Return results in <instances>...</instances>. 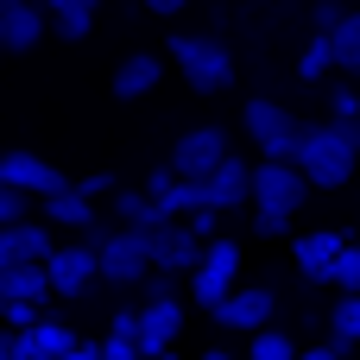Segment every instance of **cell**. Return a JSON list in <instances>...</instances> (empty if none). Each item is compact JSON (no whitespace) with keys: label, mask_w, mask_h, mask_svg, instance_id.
Masks as SVG:
<instances>
[{"label":"cell","mask_w":360,"mask_h":360,"mask_svg":"<svg viewBox=\"0 0 360 360\" xmlns=\"http://www.w3.org/2000/svg\"><path fill=\"white\" fill-rule=\"evenodd\" d=\"M297 171L310 177V190H342V184H354L360 152L335 133V120H323V127H310V120H304V139H297Z\"/></svg>","instance_id":"1"},{"label":"cell","mask_w":360,"mask_h":360,"mask_svg":"<svg viewBox=\"0 0 360 360\" xmlns=\"http://www.w3.org/2000/svg\"><path fill=\"white\" fill-rule=\"evenodd\" d=\"M196 95H221L228 82H234V51L221 44V38H202V32H184V38H171V57H165Z\"/></svg>","instance_id":"2"},{"label":"cell","mask_w":360,"mask_h":360,"mask_svg":"<svg viewBox=\"0 0 360 360\" xmlns=\"http://www.w3.org/2000/svg\"><path fill=\"white\" fill-rule=\"evenodd\" d=\"M240 127H247V139L259 146V158H297L304 120H297L285 101H272V95H253V101L240 108Z\"/></svg>","instance_id":"3"},{"label":"cell","mask_w":360,"mask_h":360,"mask_svg":"<svg viewBox=\"0 0 360 360\" xmlns=\"http://www.w3.org/2000/svg\"><path fill=\"white\" fill-rule=\"evenodd\" d=\"M304 196H310V177L297 171V158H259V165H253V209L297 215Z\"/></svg>","instance_id":"4"},{"label":"cell","mask_w":360,"mask_h":360,"mask_svg":"<svg viewBox=\"0 0 360 360\" xmlns=\"http://www.w3.org/2000/svg\"><path fill=\"white\" fill-rule=\"evenodd\" d=\"M234 272H240V240H228V234H215L209 247H202V259H196V272H190V297L202 304V310H215L228 291H234Z\"/></svg>","instance_id":"5"},{"label":"cell","mask_w":360,"mask_h":360,"mask_svg":"<svg viewBox=\"0 0 360 360\" xmlns=\"http://www.w3.org/2000/svg\"><path fill=\"white\" fill-rule=\"evenodd\" d=\"M95 259H101V278L108 285H139L152 272V253H146V234L139 228H108L95 240Z\"/></svg>","instance_id":"6"},{"label":"cell","mask_w":360,"mask_h":360,"mask_svg":"<svg viewBox=\"0 0 360 360\" xmlns=\"http://www.w3.org/2000/svg\"><path fill=\"white\" fill-rule=\"evenodd\" d=\"M228 152H234V146H228V133H221V127H190V133L171 146V171L202 184V177H209V171H215Z\"/></svg>","instance_id":"7"},{"label":"cell","mask_w":360,"mask_h":360,"mask_svg":"<svg viewBox=\"0 0 360 360\" xmlns=\"http://www.w3.org/2000/svg\"><path fill=\"white\" fill-rule=\"evenodd\" d=\"M44 272H51V297H82V291L101 278V259H95L89 240H76V247H51Z\"/></svg>","instance_id":"8"},{"label":"cell","mask_w":360,"mask_h":360,"mask_svg":"<svg viewBox=\"0 0 360 360\" xmlns=\"http://www.w3.org/2000/svg\"><path fill=\"white\" fill-rule=\"evenodd\" d=\"M272 310H278V297L266 291V285H234L209 316L221 323V329H240V335H253V329H266L272 323Z\"/></svg>","instance_id":"9"},{"label":"cell","mask_w":360,"mask_h":360,"mask_svg":"<svg viewBox=\"0 0 360 360\" xmlns=\"http://www.w3.org/2000/svg\"><path fill=\"white\" fill-rule=\"evenodd\" d=\"M0 177H6L13 190H25V196H51V190H70V177H63L51 158L25 152V146H6V152H0Z\"/></svg>","instance_id":"10"},{"label":"cell","mask_w":360,"mask_h":360,"mask_svg":"<svg viewBox=\"0 0 360 360\" xmlns=\"http://www.w3.org/2000/svg\"><path fill=\"white\" fill-rule=\"evenodd\" d=\"M342 247H348V234H342V228L297 234V240H291V259H297L304 285H329V266H335V253H342Z\"/></svg>","instance_id":"11"},{"label":"cell","mask_w":360,"mask_h":360,"mask_svg":"<svg viewBox=\"0 0 360 360\" xmlns=\"http://www.w3.org/2000/svg\"><path fill=\"white\" fill-rule=\"evenodd\" d=\"M202 184H209V209H221V215H228V209H240V202H253V165H247V158H234V152H228Z\"/></svg>","instance_id":"12"},{"label":"cell","mask_w":360,"mask_h":360,"mask_svg":"<svg viewBox=\"0 0 360 360\" xmlns=\"http://www.w3.org/2000/svg\"><path fill=\"white\" fill-rule=\"evenodd\" d=\"M177 329H184V310H177V297H152V304H139V354H165L171 342H177Z\"/></svg>","instance_id":"13"},{"label":"cell","mask_w":360,"mask_h":360,"mask_svg":"<svg viewBox=\"0 0 360 360\" xmlns=\"http://www.w3.org/2000/svg\"><path fill=\"white\" fill-rule=\"evenodd\" d=\"M171 63H158V51H133V57H120L114 63V76H108V89L120 95V101H139V95H152L158 89V76H165Z\"/></svg>","instance_id":"14"},{"label":"cell","mask_w":360,"mask_h":360,"mask_svg":"<svg viewBox=\"0 0 360 360\" xmlns=\"http://www.w3.org/2000/svg\"><path fill=\"white\" fill-rule=\"evenodd\" d=\"M0 32H6V51H38V44H44V32H51L44 0H6Z\"/></svg>","instance_id":"15"},{"label":"cell","mask_w":360,"mask_h":360,"mask_svg":"<svg viewBox=\"0 0 360 360\" xmlns=\"http://www.w3.org/2000/svg\"><path fill=\"white\" fill-rule=\"evenodd\" d=\"M38 215H44V221H57V228H76V234H82V228H89L101 209H95V196H82V190L70 184V190H51V196H38Z\"/></svg>","instance_id":"16"},{"label":"cell","mask_w":360,"mask_h":360,"mask_svg":"<svg viewBox=\"0 0 360 360\" xmlns=\"http://www.w3.org/2000/svg\"><path fill=\"white\" fill-rule=\"evenodd\" d=\"M0 297H6V304H44V297H51V272H44V259H19V266H6V272H0Z\"/></svg>","instance_id":"17"},{"label":"cell","mask_w":360,"mask_h":360,"mask_svg":"<svg viewBox=\"0 0 360 360\" xmlns=\"http://www.w3.org/2000/svg\"><path fill=\"white\" fill-rule=\"evenodd\" d=\"M108 221H120V228H139V234H146V228H158V221H165V209H158L146 190H114V196H108Z\"/></svg>","instance_id":"18"},{"label":"cell","mask_w":360,"mask_h":360,"mask_svg":"<svg viewBox=\"0 0 360 360\" xmlns=\"http://www.w3.org/2000/svg\"><path fill=\"white\" fill-rule=\"evenodd\" d=\"M329 342L348 354V348H360V291H342L335 297V310H329Z\"/></svg>","instance_id":"19"},{"label":"cell","mask_w":360,"mask_h":360,"mask_svg":"<svg viewBox=\"0 0 360 360\" xmlns=\"http://www.w3.org/2000/svg\"><path fill=\"white\" fill-rule=\"evenodd\" d=\"M329 44H335V70H348V82H360V13H348L329 32Z\"/></svg>","instance_id":"20"},{"label":"cell","mask_w":360,"mask_h":360,"mask_svg":"<svg viewBox=\"0 0 360 360\" xmlns=\"http://www.w3.org/2000/svg\"><path fill=\"white\" fill-rule=\"evenodd\" d=\"M89 25H95V0H70V6H57V13H51V32H57V38H70V44H76V38H89Z\"/></svg>","instance_id":"21"},{"label":"cell","mask_w":360,"mask_h":360,"mask_svg":"<svg viewBox=\"0 0 360 360\" xmlns=\"http://www.w3.org/2000/svg\"><path fill=\"white\" fill-rule=\"evenodd\" d=\"M329 70H335V44H329L323 32H310V44H304V57H297V76H304V82H323Z\"/></svg>","instance_id":"22"},{"label":"cell","mask_w":360,"mask_h":360,"mask_svg":"<svg viewBox=\"0 0 360 360\" xmlns=\"http://www.w3.org/2000/svg\"><path fill=\"white\" fill-rule=\"evenodd\" d=\"M247 360H297V342H291L285 329H253V342H247Z\"/></svg>","instance_id":"23"},{"label":"cell","mask_w":360,"mask_h":360,"mask_svg":"<svg viewBox=\"0 0 360 360\" xmlns=\"http://www.w3.org/2000/svg\"><path fill=\"white\" fill-rule=\"evenodd\" d=\"M329 285H335V291H360V240H348V247L335 253V266H329Z\"/></svg>","instance_id":"24"},{"label":"cell","mask_w":360,"mask_h":360,"mask_svg":"<svg viewBox=\"0 0 360 360\" xmlns=\"http://www.w3.org/2000/svg\"><path fill=\"white\" fill-rule=\"evenodd\" d=\"M32 342H38V348H44V354H51V360H63V354H70V348H76V335H70L63 323H44V316L32 323Z\"/></svg>","instance_id":"25"},{"label":"cell","mask_w":360,"mask_h":360,"mask_svg":"<svg viewBox=\"0 0 360 360\" xmlns=\"http://www.w3.org/2000/svg\"><path fill=\"white\" fill-rule=\"evenodd\" d=\"M19 215H32V196H25V190H13V184L0 177V228H13Z\"/></svg>","instance_id":"26"},{"label":"cell","mask_w":360,"mask_h":360,"mask_svg":"<svg viewBox=\"0 0 360 360\" xmlns=\"http://www.w3.org/2000/svg\"><path fill=\"white\" fill-rule=\"evenodd\" d=\"M342 19H348V6H342V0H316V6H310V32H323V38H329Z\"/></svg>","instance_id":"27"},{"label":"cell","mask_w":360,"mask_h":360,"mask_svg":"<svg viewBox=\"0 0 360 360\" xmlns=\"http://www.w3.org/2000/svg\"><path fill=\"white\" fill-rule=\"evenodd\" d=\"M329 114H335V120L360 114V82H335V89H329Z\"/></svg>","instance_id":"28"},{"label":"cell","mask_w":360,"mask_h":360,"mask_svg":"<svg viewBox=\"0 0 360 360\" xmlns=\"http://www.w3.org/2000/svg\"><path fill=\"white\" fill-rule=\"evenodd\" d=\"M101 360H146V354H139V335H114V329H108V342H101Z\"/></svg>","instance_id":"29"},{"label":"cell","mask_w":360,"mask_h":360,"mask_svg":"<svg viewBox=\"0 0 360 360\" xmlns=\"http://www.w3.org/2000/svg\"><path fill=\"white\" fill-rule=\"evenodd\" d=\"M253 234L278 240V234H291V215H278V209H253Z\"/></svg>","instance_id":"30"},{"label":"cell","mask_w":360,"mask_h":360,"mask_svg":"<svg viewBox=\"0 0 360 360\" xmlns=\"http://www.w3.org/2000/svg\"><path fill=\"white\" fill-rule=\"evenodd\" d=\"M0 323H6V329H32V323H38V304H6Z\"/></svg>","instance_id":"31"},{"label":"cell","mask_w":360,"mask_h":360,"mask_svg":"<svg viewBox=\"0 0 360 360\" xmlns=\"http://www.w3.org/2000/svg\"><path fill=\"white\" fill-rule=\"evenodd\" d=\"M76 190H82V196H114V177H108V171H95V177H82Z\"/></svg>","instance_id":"32"},{"label":"cell","mask_w":360,"mask_h":360,"mask_svg":"<svg viewBox=\"0 0 360 360\" xmlns=\"http://www.w3.org/2000/svg\"><path fill=\"white\" fill-rule=\"evenodd\" d=\"M108 329H114V335H139V310H114Z\"/></svg>","instance_id":"33"},{"label":"cell","mask_w":360,"mask_h":360,"mask_svg":"<svg viewBox=\"0 0 360 360\" xmlns=\"http://www.w3.org/2000/svg\"><path fill=\"white\" fill-rule=\"evenodd\" d=\"M6 266H19V240H13V228H0V272Z\"/></svg>","instance_id":"34"},{"label":"cell","mask_w":360,"mask_h":360,"mask_svg":"<svg viewBox=\"0 0 360 360\" xmlns=\"http://www.w3.org/2000/svg\"><path fill=\"white\" fill-rule=\"evenodd\" d=\"M297 360H342V348H335V342H323V348H297Z\"/></svg>","instance_id":"35"},{"label":"cell","mask_w":360,"mask_h":360,"mask_svg":"<svg viewBox=\"0 0 360 360\" xmlns=\"http://www.w3.org/2000/svg\"><path fill=\"white\" fill-rule=\"evenodd\" d=\"M139 6H152V13H158V19H171V13H184V6H190V0H139Z\"/></svg>","instance_id":"36"},{"label":"cell","mask_w":360,"mask_h":360,"mask_svg":"<svg viewBox=\"0 0 360 360\" xmlns=\"http://www.w3.org/2000/svg\"><path fill=\"white\" fill-rule=\"evenodd\" d=\"M63 360H101V348H95V342H76V348H70Z\"/></svg>","instance_id":"37"},{"label":"cell","mask_w":360,"mask_h":360,"mask_svg":"<svg viewBox=\"0 0 360 360\" xmlns=\"http://www.w3.org/2000/svg\"><path fill=\"white\" fill-rule=\"evenodd\" d=\"M0 360H13V329L0 323Z\"/></svg>","instance_id":"38"},{"label":"cell","mask_w":360,"mask_h":360,"mask_svg":"<svg viewBox=\"0 0 360 360\" xmlns=\"http://www.w3.org/2000/svg\"><path fill=\"white\" fill-rule=\"evenodd\" d=\"M202 360H234V354H228V348H209V354H202Z\"/></svg>","instance_id":"39"},{"label":"cell","mask_w":360,"mask_h":360,"mask_svg":"<svg viewBox=\"0 0 360 360\" xmlns=\"http://www.w3.org/2000/svg\"><path fill=\"white\" fill-rule=\"evenodd\" d=\"M57 6H70V0H44V13H57Z\"/></svg>","instance_id":"40"},{"label":"cell","mask_w":360,"mask_h":360,"mask_svg":"<svg viewBox=\"0 0 360 360\" xmlns=\"http://www.w3.org/2000/svg\"><path fill=\"white\" fill-rule=\"evenodd\" d=\"M152 360H177V354H171V348H165V354H152Z\"/></svg>","instance_id":"41"},{"label":"cell","mask_w":360,"mask_h":360,"mask_svg":"<svg viewBox=\"0 0 360 360\" xmlns=\"http://www.w3.org/2000/svg\"><path fill=\"white\" fill-rule=\"evenodd\" d=\"M0 19H6V0H0Z\"/></svg>","instance_id":"42"},{"label":"cell","mask_w":360,"mask_h":360,"mask_svg":"<svg viewBox=\"0 0 360 360\" xmlns=\"http://www.w3.org/2000/svg\"><path fill=\"white\" fill-rule=\"evenodd\" d=\"M0 310H6V297H0Z\"/></svg>","instance_id":"43"},{"label":"cell","mask_w":360,"mask_h":360,"mask_svg":"<svg viewBox=\"0 0 360 360\" xmlns=\"http://www.w3.org/2000/svg\"><path fill=\"white\" fill-rule=\"evenodd\" d=\"M354 184H360V171H354Z\"/></svg>","instance_id":"44"},{"label":"cell","mask_w":360,"mask_h":360,"mask_svg":"<svg viewBox=\"0 0 360 360\" xmlns=\"http://www.w3.org/2000/svg\"><path fill=\"white\" fill-rule=\"evenodd\" d=\"M354 240H360V234H354Z\"/></svg>","instance_id":"45"}]
</instances>
